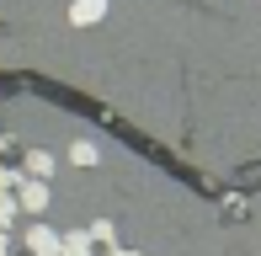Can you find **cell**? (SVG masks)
<instances>
[{
  "label": "cell",
  "mask_w": 261,
  "mask_h": 256,
  "mask_svg": "<svg viewBox=\"0 0 261 256\" xmlns=\"http://www.w3.org/2000/svg\"><path fill=\"white\" fill-rule=\"evenodd\" d=\"M107 16V0H75V6H69V21H75V27H91V21H101Z\"/></svg>",
  "instance_id": "6da1fadb"
}]
</instances>
